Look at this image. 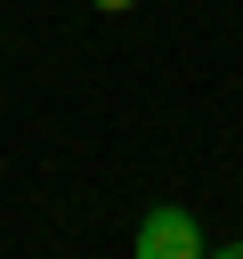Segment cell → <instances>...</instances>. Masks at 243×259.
Segmentation results:
<instances>
[{
	"label": "cell",
	"instance_id": "1",
	"mask_svg": "<svg viewBox=\"0 0 243 259\" xmlns=\"http://www.w3.org/2000/svg\"><path fill=\"white\" fill-rule=\"evenodd\" d=\"M130 259H202V227H194V210H186V202H154V210L138 219Z\"/></svg>",
	"mask_w": 243,
	"mask_h": 259
},
{
	"label": "cell",
	"instance_id": "2",
	"mask_svg": "<svg viewBox=\"0 0 243 259\" xmlns=\"http://www.w3.org/2000/svg\"><path fill=\"white\" fill-rule=\"evenodd\" d=\"M202 259H243V243H227V251H202Z\"/></svg>",
	"mask_w": 243,
	"mask_h": 259
},
{
	"label": "cell",
	"instance_id": "3",
	"mask_svg": "<svg viewBox=\"0 0 243 259\" xmlns=\"http://www.w3.org/2000/svg\"><path fill=\"white\" fill-rule=\"evenodd\" d=\"M89 8H138V0H89Z\"/></svg>",
	"mask_w": 243,
	"mask_h": 259
}]
</instances>
